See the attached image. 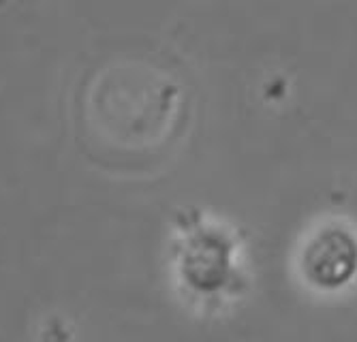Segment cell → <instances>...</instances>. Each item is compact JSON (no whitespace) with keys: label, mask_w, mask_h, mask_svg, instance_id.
Instances as JSON below:
<instances>
[{"label":"cell","mask_w":357,"mask_h":342,"mask_svg":"<svg viewBox=\"0 0 357 342\" xmlns=\"http://www.w3.org/2000/svg\"><path fill=\"white\" fill-rule=\"evenodd\" d=\"M169 265L182 300L204 315H222L250 289L244 233L222 214L188 208L174 221Z\"/></svg>","instance_id":"obj_1"},{"label":"cell","mask_w":357,"mask_h":342,"mask_svg":"<svg viewBox=\"0 0 357 342\" xmlns=\"http://www.w3.org/2000/svg\"><path fill=\"white\" fill-rule=\"evenodd\" d=\"M296 283L310 295L336 300L357 289V221L349 214H319L298 235L291 253Z\"/></svg>","instance_id":"obj_2"}]
</instances>
